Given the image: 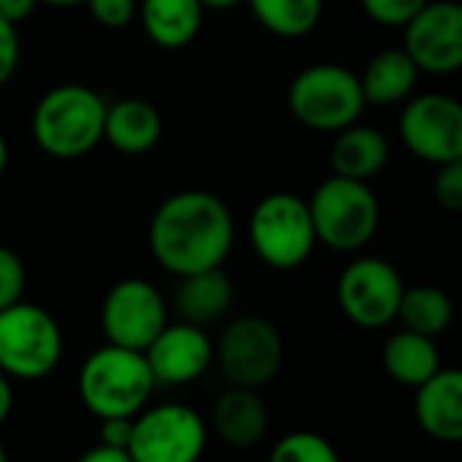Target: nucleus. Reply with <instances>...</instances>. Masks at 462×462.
Listing matches in <instances>:
<instances>
[{"instance_id": "f257e3e1", "label": "nucleus", "mask_w": 462, "mask_h": 462, "mask_svg": "<svg viewBox=\"0 0 462 462\" xmlns=\"http://www.w3.org/2000/svg\"><path fill=\"white\" fill-rule=\"evenodd\" d=\"M235 245V217L226 201L207 190H180L158 204L150 220V251L177 275L215 270Z\"/></svg>"}, {"instance_id": "f03ea898", "label": "nucleus", "mask_w": 462, "mask_h": 462, "mask_svg": "<svg viewBox=\"0 0 462 462\" xmlns=\"http://www.w3.org/2000/svg\"><path fill=\"white\" fill-rule=\"evenodd\" d=\"M155 375L144 351L106 343L96 348L79 367L77 389L82 405L98 416H136L155 392Z\"/></svg>"}, {"instance_id": "7ed1b4c3", "label": "nucleus", "mask_w": 462, "mask_h": 462, "mask_svg": "<svg viewBox=\"0 0 462 462\" xmlns=\"http://www.w3.org/2000/svg\"><path fill=\"white\" fill-rule=\"evenodd\" d=\"M106 106L88 85H58L33 109V139L50 158H85L104 139Z\"/></svg>"}, {"instance_id": "20e7f679", "label": "nucleus", "mask_w": 462, "mask_h": 462, "mask_svg": "<svg viewBox=\"0 0 462 462\" xmlns=\"http://www.w3.org/2000/svg\"><path fill=\"white\" fill-rule=\"evenodd\" d=\"M316 240L332 251H362L378 231L381 204L362 180L332 174L308 199Z\"/></svg>"}, {"instance_id": "39448f33", "label": "nucleus", "mask_w": 462, "mask_h": 462, "mask_svg": "<svg viewBox=\"0 0 462 462\" xmlns=\"http://www.w3.org/2000/svg\"><path fill=\"white\" fill-rule=\"evenodd\" d=\"M367 101L359 77L337 63H316L300 71L289 88L291 115L313 131L337 134L359 123Z\"/></svg>"}, {"instance_id": "423d86ee", "label": "nucleus", "mask_w": 462, "mask_h": 462, "mask_svg": "<svg viewBox=\"0 0 462 462\" xmlns=\"http://www.w3.org/2000/svg\"><path fill=\"white\" fill-rule=\"evenodd\" d=\"M248 237L256 256L273 270L302 267L319 245L308 201L286 190L270 193L254 207Z\"/></svg>"}, {"instance_id": "0eeeda50", "label": "nucleus", "mask_w": 462, "mask_h": 462, "mask_svg": "<svg viewBox=\"0 0 462 462\" xmlns=\"http://www.w3.org/2000/svg\"><path fill=\"white\" fill-rule=\"evenodd\" d=\"M60 359L63 332L50 310L25 300L0 310V373L20 381H39Z\"/></svg>"}, {"instance_id": "6e6552de", "label": "nucleus", "mask_w": 462, "mask_h": 462, "mask_svg": "<svg viewBox=\"0 0 462 462\" xmlns=\"http://www.w3.org/2000/svg\"><path fill=\"white\" fill-rule=\"evenodd\" d=\"M215 356L231 386L262 389L278 378L286 359V346L270 319L240 316L220 332Z\"/></svg>"}, {"instance_id": "1a4fd4ad", "label": "nucleus", "mask_w": 462, "mask_h": 462, "mask_svg": "<svg viewBox=\"0 0 462 462\" xmlns=\"http://www.w3.org/2000/svg\"><path fill=\"white\" fill-rule=\"evenodd\" d=\"M209 427L182 402H163L134 416L128 454L134 462H199L207 448Z\"/></svg>"}, {"instance_id": "9d476101", "label": "nucleus", "mask_w": 462, "mask_h": 462, "mask_svg": "<svg viewBox=\"0 0 462 462\" xmlns=\"http://www.w3.org/2000/svg\"><path fill=\"white\" fill-rule=\"evenodd\" d=\"M402 291L405 283L389 262L362 256L340 273L337 305L351 324L362 329H381L397 319Z\"/></svg>"}, {"instance_id": "9b49d317", "label": "nucleus", "mask_w": 462, "mask_h": 462, "mask_svg": "<svg viewBox=\"0 0 462 462\" xmlns=\"http://www.w3.org/2000/svg\"><path fill=\"white\" fill-rule=\"evenodd\" d=\"M169 324L166 300L144 278L117 281L101 305V329L106 343L144 351Z\"/></svg>"}, {"instance_id": "f8f14e48", "label": "nucleus", "mask_w": 462, "mask_h": 462, "mask_svg": "<svg viewBox=\"0 0 462 462\" xmlns=\"http://www.w3.org/2000/svg\"><path fill=\"white\" fill-rule=\"evenodd\" d=\"M400 139L432 166L462 158V101L443 93L413 96L400 115Z\"/></svg>"}, {"instance_id": "ddd939ff", "label": "nucleus", "mask_w": 462, "mask_h": 462, "mask_svg": "<svg viewBox=\"0 0 462 462\" xmlns=\"http://www.w3.org/2000/svg\"><path fill=\"white\" fill-rule=\"evenodd\" d=\"M402 50L421 74L446 77L462 69V4L427 0V6L402 28Z\"/></svg>"}, {"instance_id": "4468645a", "label": "nucleus", "mask_w": 462, "mask_h": 462, "mask_svg": "<svg viewBox=\"0 0 462 462\" xmlns=\"http://www.w3.org/2000/svg\"><path fill=\"white\" fill-rule=\"evenodd\" d=\"M144 356L155 375V383L182 386L201 378L209 370L215 359V346L204 327L180 321L166 324L158 332V337L144 348Z\"/></svg>"}, {"instance_id": "2eb2a0df", "label": "nucleus", "mask_w": 462, "mask_h": 462, "mask_svg": "<svg viewBox=\"0 0 462 462\" xmlns=\"http://www.w3.org/2000/svg\"><path fill=\"white\" fill-rule=\"evenodd\" d=\"M421 432L443 443H462V370H438L416 386L413 402Z\"/></svg>"}, {"instance_id": "dca6fc26", "label": "nucleus", "mask_w": 462, "mask_h": 462, "mask_svg": "<svg viewBox=\"0 0 462 462\" xmlns=\"http://www.w3.org/2000/svg\"><path fill=\"white\" fill-rule=\"evenodd\" d=\"M212 430L235 448L262 443L270 430V411L259 397V389L228 386L212 405Z\"/></svg>"}, {"instance_id": "f3484780", "label": "nucleus", "mask_w": 462, "mask_h": 462, "mask_svg": "<svg viewBox=\"0 0 462 462\" xmlns=\"http://www.w3.org/2000/svg\"><path fill=\"white\" fill-rule=\"evenodd\" d=\"M163 134L161 112L144 98H123L106 106L104 120V139L125 152V155H144L150 152Z\"/></svg>"}, {"instance_id": "a211bd4d", "label": "nucleus", "mask_w": 462, "mask_h": 462, "mask_svg": "<svg viewBox=\"0 0 462 462\" xmlns=\"http://www.w3.org/2000/svg\"><path fill=\"white\" fill-rule=\"evenodd\" d=\"M231 302H235V286L220 267L180 278L174 294L177 313L182 316V321L196 327H209L220 321L231 310Z\"/></svg>"}, {"instance_id": "6ab92c4d", "label": "nucleus", "mask_w": 462, "mask_h": 462, "mask_svg": "<svg viewBox=\"0 0 462 462\" xmlns=\"http://www.w3.org/2000/svg\"><path fill=\"white\" fill-rule=\"evenodd\" d=\"M329 163L332 171L340 177L370 182L389 163V142L378 128L354 123L337 131V139L329 152Z\"/></svg>"}, {"instance_id": "aec40b11", "label": "nucleus", "mask_w": 462, "mask_h": 462, "mask_svg": "<svg viewBox=\"0 0 462 462\" xmlns=\"http://www.w3.org/2000/svg\"><path fill=\"white\" fill-rule=\"evenodd\" d=\"M136 17L152 44L182 50L199 36L204 6L199 0H142Z\"/></svg>"}, {"instance_id": "412c9836", "label": "nucleus", "mask_w": 462, "mask_h": 462, "mask_svg": "<svg viewBox=\"0 0 462 462\" xmlns=\"http://www.w3.org/2000/svg\"><path fill=\"white\" fill-rule=\"evenodd\" d=\"M419 66L405 50L378 52L362 71V93L367 104H400L413 96L419 82Z\"/></svg>"}, {"instance_id": "4be33fe9", "label": "nucleus", "mask_w": 462, "mask_h": 462, "mask_svg": "<svg viewBox=\"0 0 462 462\" xmlns=\"http://www.w3.org/2000/svg\"><path fill=\"white\" fill-rule=\"evenodd\" d=\"M383 367L386 373L402 383V386H421L427 378H432L440 370V354L435 346V337L400 329L394 332L383 346Z\"/></svg>"}, {"instance_id": "5701e85b", "label": "nucleus", "mask_w": 462, "mask_h": 462, "mask_svg": "<svg viewBox=\"0 0 462 462\" xmlns=\"http://www.w3.org/2000/svg\"><path fill=\"white\" fill-rule=\"evenodd\" d=\"M397 319L402 321V329L438 337L454 321V302L438 286H411L402 291Z\"/></svg>"}, {"instance_id": "b1692460", "label": "nucleus", "mask_w": 462, "mask_h": 462, "mask_svg": "<svg viewBox=\"0 0 462 462\" xmlns=\"http://www.w3.org/2000/svg\"><path fill=\"white\" fill-rule=\"evenodd\" d=\"M256 23L281 39H302L316 31L324 0H248Z\"/></svg>"}, {"instance_id": "393cba45", "label": "nucleus", "mask_w": 462, "mask_h": 462, "mask_svg": "<svg viewBox=\"0 0 462 462\" xmlns=\"http://www.w3.org/2000/svg\"><path fill=\"white\" fill-rule=\"evenodd\" d=\"M270 462H343L337 448L319 432L297 430L283 435L270 451Z\"/></svg>"}, {"instance_id": "a878e982", "label": "nucleus", "mask_w": 462, "mask_h": 462, "mask_svg": "<svg viewBox=\"0 0 462 462\" xmlns=\"http://www.w3.org/2000/svg\"><path fill=\"white\" fill-rule=\"evenodd\" d=\"M424 6L427 0H362L365 14L383 28H405Z\"/></svg>"}, {"instance_id": "bb28decb", "label": "nucleus", "mask_w": 462, "mask_h": 462, "mask_svg": "<svg viewBox=\"0 0 462 462\" xmlns=\"http://www.w3.org/2000/svg\"><path fill=\"white\" fill-rule=\"evenodd\" d=\"M25 283H28V273L23 259L12 248L0 245V310H6L23 300Z\"/></svg>"}, {"instance_id": "cd10ccee", "label": "nucleus", "mask_w": 462, "mask_h": 462, "mask_svg": "<svg viewBox=\"0 0 462 462\" xmlns=\"http://www.w3.org/2000/svg\"><path fill=\"white\" fill-rule=\"evenodd\" d=\"M432 193L443 209L462 212V158H454V161L438 166Z\"/></svg>"}, {"instance_id": "c85d7f7f", "label": "nucleus", "mask_w": 462, "mask_h": 462, "mask_svg": "<svg viewBox=\"0 0 462 462\" xmlns=\"http://www.w3.org/2000/svg\"><path fill=\"white\" fill-rule=\"evenodd\" d=\"M88 6H90V14L96 17V23L109 31L128 28L134 23V17L139 14L136 0H88Z\"/></svg>"}, {"instance_id": "c756f323", "label": "nucleus", "mask_w": 462, "mask_h": 462, "mask_svg": "<svg viewBox=\"0 0 462 462\" xmlns=\"http://www.w3.org/2000/svg\"><path fill=\"white\" fill-rule=\"evenodd\" d=\"M20 66V33L17 25L0 17V85H6Z\"/></svg>"}, {"instance_id": "7c9ffc66", "label": "nucleus", "mask_w": 462, "mask_h": 462, "mask_svg": "<svg viewBox=\"0 0 462 462\" xmlns=\"http://www.w3.org/2000/svg\"><path fill=\"white\" fill-rule=\"evenodd\" d=\"M134 435V416H112L101 419V443L115 448H128Z\"/></svg>"}, {"instance_id": "2f4dec72", "label": "nucleus", "mask_w": 462, "mask_h": 462, "mask_svg": "<svg viewBox=\"0 0 462 462\" xmlns=\"http://www.w3.org/2000/svg\"><path fill=\"white\" fill-rule=\"evenodd\" d=\"M36 6H39V0H0V17L20 25L36 12Z\"/></svg>"}, {"instance_id": "473e14b6", "label": "nucleus", "mask_w": 462, "mask_h": 462, "mask_svg": "<svg viewBox=\"0 0 462 462\" xmlns=\"http://www.w3.org/2000/svg\"><path fill=\"white\" fill-rule=\"evenodd\" d=\"M79 462H134V459H131L128 448H115V446L98 443L90 451H85L79 457Z\"/></svg>"}, {"instance_id": "72a5a7b5", "label": "nucleus", "mask_w": 462, "mask_h": 462, "mask_svg": "<svg viewBox=\"0 0 462 462\" xmlns=\"http://www.w3.org/2000/svg\"><path fill=\"white\" fill-rule=\"evenodd\" d=\"M12 408H14V386L6 373H0V424L12 416Z\"/></svg>"}, {"instance_id": "f704fd0d", "label": "nucleus", "mask_w": 462, "mask_h": 462, "mask_svg": "<svg viewBox=\"0 0 462 462\" xmlns=\"http://www.w3.org/2000/svg\"><path fill=\"white\" fill-rule=\"evenodd\" d=\"M199 4L212 12H228V9H237L243 0H199Z\"/></svg>"}, {"instance_id": "c9c22d12", "label": "nucleus", "mask_w": 462, "mask_h": 462, "mask_svg": "<svg viewBox=\"0 0 462 462\" xmlns=\"http://www.w3.org/2000/svg\"><path fill=\"white\" fill-rule=\"evenodd\" d=\"M39 4L55 6V9H71V6H82V4H88V0H39Z\"/></svg>"}, {"instance_id": "e433bc0d", "label": "nucleus", "mask_w": 462, "mask_h": 462, "mask_svg": "<svg viewBox=\"0 0 462 462\" xmlns=\"http://www.w3.org/2000/svg\"><path fill=\"white\" fill-rule=\"evenodd\" d=\"M6 166H9V144H6L4 134H0V177H4Z\"/></svg>"}, {"instance_id": "4c0bfd02", "label": "nucleus", "mask_w": 462, "mask_h": 462, "mask_svg": "<svg viewBox=\"0 0 462 462\" xmlns=\"http://www.w3.org/2000/svg\"><path fill=\"white\" fill-rule=\"evenodd\" d=\"M0 462H9V454H6L4 443H0Z\"/></svg>"}]
</instances>
